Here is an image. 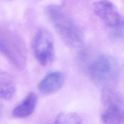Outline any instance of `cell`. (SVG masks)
<instances>
[{"instance_id": "6da1fadb", "label": "cell", "mask_w": 124, "mask_h": 124, "mask_svg": "<svg viewBox=\"0 0 124 124\" xmlns=\"http://www.w3.org/2000/svg\"><path fill=\"white\" fill-rule=\"evenodd\" d=\"M46 14L56 31L66 45L77 47L81 44L83 37L82 32L61 6H48Z\"/></svg>"}, {"instance_id": "7a4b0ae2", "label": "cell", "mask_w": 124, "mask_h": 124, "mask_svg": "<svg viewBox=\"0 0 124 124\" xmlns=\"http://www.w3.org/2000/svg\"><path fill=\"white\" fill-rule=\"evenodd\" d=\"M119 71V66L116 61L106 55L96 58L89 67L90 77L101 89L114 88L118 79Z\"/></svg>"}, {"instance_id": "3957f363", "label": "cell", "mask_w": 124, "mask_h": 124, "mask_svg": "<svg viewBox=\"0 0 124 124\" xmlns=\"http://www.w3.org/2000/svg\"><path fill=\"white\" fill-rule=\"evenodd\" d=\"M0 52L16 67L24 66L26 59L25 45L18 35L5 26H0Z\"/></svg>"}, {"instance_id": "277c9868", "label": "cell", "mask_w": 124, "mask_h": 124, "mask_svg": "<svg viewBox=\"0 0 124 124\" xmlns=\"http://www.w3.org/2000/svg\"><path fill=\"white\" fill-rule=\"evenodd\" d=\"M31 49L40 64L46 66L50 64L54 56V44L50 34L45 30L38 31L32 41Z\"/></svg>"}, {"instance_id": "5b68a950", "label": "cell", "mask_w": 124, "mask_h": 124, "mask_svg": "<svg viewBox=\"0 0 124 124\" xmlns=\"http://www.w3.org/2000/svg\"><path fill=\"white\" fill-rule=\"evenodd\" d=\"M93 8L95 14L109 27L115 28L121 22L118 9L110 0H97L93 3Z\"/></svg>"}, {"instance_id": "8992f818", "label": "cell", "mask_w": 124, "mask_h": 124, "mask_svg": "<svg viewBox=\"0 0 124 124\" xmlns=\"http://www.w3.org/2000/svg\"><path fill=\"white\" fill-rule=\"evenodd\" d=\"M65 78L63 73L59 71L51 72L46 75L38 85V90L44 94L54 93L63 86Z\"/></svg>"}, {"instance_id": "52a82bcc", "label": "cell", "mask_w": 124, "mask_h": 124, "mask_svg": "<svg viewBox=\"0 0 124 124\" xmlns=\"http://www.w3.org/2000/svg\"><path fill=\"white\" fill-rule=\"evenodd\" d=\"M124 105L117 103L102 105L101 120L103 124H120Z\"/></svg>"}, {"instance_id": "ba28073f", "label": "cell", "mask_w": 124, "mask_h": 124, "mask_svg": "<svg viewBox=\"0 0 124 124\" xmlns=\"http://www.w3.org/2000/svg\"><path fill=\"white\" fill-rule=\"evenodd\" d=\"M37 96L33 92L29 93L13 109V115L18 118H24L31 115L37 104Z\"/></svg>"}, {"instance_id": "9c48e42d", "label": "cell", "mask_w": 124, "mask_h": 124, "mask_svg": "<svg viewBox=\"0 0 124 124\" xmlns=\"http://www.w3.org/2000/svg\"><path fill=\"white\" fill-rule=\"evenodd\" d=\"M16 86L12 78L7 73L0 72V99L8 100L13 97Z\"/></svg>"}, {"instance_id": "30bf717a", "label": "cell", "mask_w": 124, "mask_h": 124, "mask_svg": "<svg viewBox=\"0 0 124 124\" xmlns=\"http://www.w3.org/2000/svg\"><path fill=\"white\" fill-rule=\"evenodd\" d=\"M53 124H82V120L75 112H61L57 116Z\"/></svg>"}, {"instance_id": "8fae6325", "label": "cell", "mask_w": 124, "mask_h": 124, "mask_svg": "<svg viewBox=\"0 0 124 124\" xmlns=\"http://www.w3.org/2000/svg\"><path fill=\"white\" fill-rule=\"evenodd\" d=\"M124 124V111L122 115V120H121V124Z\"/></svg>"}]
</instances>
